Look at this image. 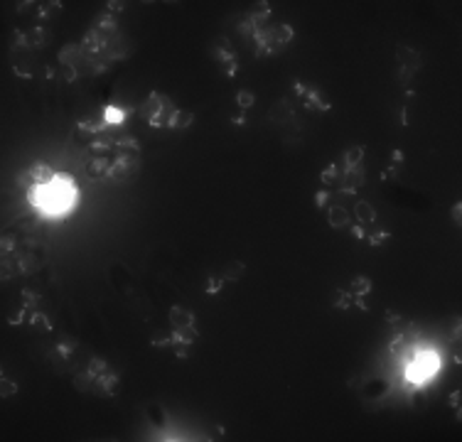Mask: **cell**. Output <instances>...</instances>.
<instances>
[{"instance_id": "1", "label": "cell", "mask_w": 462, "mask_h": 442, "mask_svg": "<svg viewBox=\"0 0 462 442\" xmlns=\"http://www.w3.org/2000/svg\"><path fill=\"white\" fill-rule=\"evenodd\" d=\"M175 110L177 108L172 106V101H170L168 96H162V94H150V96L140 103L138 116L148 125H153V128H165V125L170 123V116H172Z\"/></svg>"}, {"instance_id": "2", "label": "cell", "mask_w": 462, "mask_h": 442, "mask_svg": "<svg viewBox=\"0 0 462 442\" xmlns=\"http://www.w3.org/2000/svg\"><path fill=\"white\" fill-rule=\"evenodd\" d=\"M140 155H116L111 160V167L106 172V180L113 182H133L140 175Z\"/></svg>"}, {"instance_id": "3", "label": "cell", "mask_w": 462, "mask_h": 442, "mask_svg": "<svg viewBox=\"0 0 462 442\" xmlns=\"http://www.w3.org/2000/svg\"><path fill=\"white\" fill-rule=\"evenodd\" d=\"M49 182H55V172L44 165V162H35V165H30L25 172H20L17 187L25 189V192H30V189H35V187L49 184Z\"/></svg>"}, {"instance_id": "4", "label": "cell", "mask_w": 462, "mask_h": 442, "mask_svg": "<svg viewBox=\"0 0 462 442\" xmlns=\"http://www.w3.org/2000/svg\"><path fill=\"white\" fill-rule=\"evenodd\" d=\"M438 371V359H435L433 354L430 356H418V359H413L408 364V376H411V381H423V378H428V376H433Z\"/></svg>"}, {"instance_id": "5", "label": "cell", "mask_w": 462, "mask_h": 442, "mask_svg": "<svg viewBox=\"0 0 462 442\" xmlns=\"http://www.w3.org/2000/svg\"><path fill=\"white\" fill-rule=\"evenodd\" d=\"M170 319H172V329H184V327H195V315L184 307H172L170 310Z\"/></svg>"}, {"instance_id": "6", "label": "cell", "mask_w": 462, "mask_h": 442, "mask_svg": "<svg viewBox=\"0 0 462 442\" xmlns=\"http://www.w3.org/2000/svg\"><path fill=\"white\" fill-rule=\"evenodd\" d=\"M192 123H195V113L177 108L175 113H172V116H170L168 128H172V130H184V128H189Z\"/></svg>"}, {"instance_id": "7", "label": "cell", "mask_w": 462, "mask_h": 442, "mask_svg": "<svg viewBox=\"0 0 462 442\" xmlns=\"http://www.w3.org/2000/svg\"><path fill=\"white\" fill-rule=\"evenodd\" d=\"M113 150H116V155L121 152V155H140V143L135 138H118L113 140Z\"/></svg>"}, {"instance_id": "8", "label": "cell", "mask_w": 462, "mask_h": 442, "mask_svg": "<svg viewBox=\"0 0 462 442\" xmlns=\"http://www.w3.org/2000/svg\"><path fill=\"white\" fill-rule=\"evenodd\" d=\"M327 219H330V224H332L335 229H342V226H347V224H349V211H347L344 207H330Z\"/></svg>"}, {"instance_id": "9", "label": "cell", "mask_w": 462, "mask_h": 442, "mask_svg": "<svg viewBox=\"0 0 462 442\" xmlns=\"http://www.w3.org/2000/svg\"><path fill=\"white\" fill-rule=\"evenodd\" d=\"M108 167H111V160H106V157H98V155H96L94 160H89L86 172H89V175H94V177H106Z\"/></svg>"}, {"instance_id": "10", "label": "cell", "mask_w": 462, "mask_h": 442, "mask_svg": "<svg viewBox=\"0 0 462 442\" xmlns=\"http://www.w3.org/2000/svg\"><path fill=\"white\" fill-rule=\"evenodd\" d=\"M123 121H126V110L123 108H118V106H106L103 108V123L108 128L111 125H121Z\"/></svg>"}, {"instance_id": "11", "label": "cell", "mask_w": 462, "mask_h": 442, "mask_svg": "<svg viewBox=\"0 0 462 442\" xmlns=\"http://www.w3.org/2000/svg\"><path fill=\"white\" fill-rule=\"evenodd\" d=\"M354 211H357L359 224H374V221H376V211H374V207H371L369 202H357Z\"/></svg>"}, {"instance_id": "12", "label": "cell", "mask_w": 462, "mask_h": 442, "mask_svg": "<svg viewBox=\"0 0 462 442\" xmlns=\"http://www.w3.org/2000/svg\"><path fill=\"white\" fill-rule=\"evenodd\" d=\"M197 337H199V332L195 327H184V329H172V339L175 342H182V344H192Z\"/></svg>"}, {"instance_id": "13", "label": "cell", "mask_w": 462, "mask_h": 442, "mask_svg": "<svg viewBox=\"0 0 462 442\" xmlns=\"http://www.w3.org/2000/svg\"><path fill=\"white\" fill-rule=\"evenodd\" d=\"M297 91H300V94H305V98H308V106H312V108H317V110H327V108H330V103H327V101L317 98L315 94H312V91H305L300 84H297Z\"/></svg>"}, {"instance_id": "14", "label": "cell", "mask_w": 462, "mask_h": 442, "mask_svg": "<svg viewBox=\"0 0 462 442\" xmlns=\"http://www.w3.org/2000/svg\"><path fill=\"white\" fill-rule=\"evenodd\" d=\"M362 155H364V148H351V150L344 152V165H347V170H354V167L359 165V160H362Z\"/></svg>"}, {"instance_id": "15", "label": "cell", "mask_w": 462, "mask_h": 442, "mask_svg": "<svg viewBox=\"0 0 462 442\" xmlns=\"http://www.w3.org/2000/svg\"><path fill=\"white\" fill-rule=\"evenodd\" d=\"M371 290V280H369V278H357V280H354V295H359V297H364L366 292Z\"/></svg>"}, {"instance_id": "16", "label": "cell", "mask_w": 462, "mask_h": 442, "mask_svg": "<svg viewBox=\"0 0 462 442\" xmlns=\"http://www.w3.org/2000/svg\"><path fill=\"white\" fill-rule=\"evenodd\" d=\"M241 273H243V263H231L229 268H226V273H224V280H238L241 278Z\"/></svg>"}, {"instance_id": "17", "label": "cell", "mask_w": 462, "mask_h": 442, "mask_svg": "<svg viewBox=\"0 0 462 442\" xmlns=\"http://www.w3.org/2000/svg\"><path fill=\"white\" fill-rule=\"evenodd\" d=\"M30 324H32V327L37 324V327H42V329H52V324H49V322H47V317H44V315H40V312H32V315H30Z\"/></svg>"}, {"instance_id": "18", "label": "cell", "mask_w": 462, "mask_h": 442, "mask_svg": "<svg viewBox=\"0 0 462 442\" xmlns=\"http://www.w3.org/2000/svg\"><path fill=\"white\" fill-rule=\"evenodd\" d=\"M236 101H238V106H241V108H251V106H253V94H249V91H241Z\"/></svg>"}, {"instance_id": "19", "label": "cell", "mask_w": 462, "mask_h": 442, "mask_svg": "<svg viewBox=\"0 0 462 442\" xmlns=\"http://www.w3.org/2000/svg\"><path fill=\"white\" fill-rule=\"evenodd\" d=\"M13 393H17V386L10 383V378H3V398H10Z\"/></svg>"}, {"instance_id": "20", "label": "cell", "mask_w": 462, "mask_h": 442, "mask_svg": "<svg viewBox=\"0 0 462 442\" xmlns=\"http://www.w3.org/2000/svg\"><path fill=\"white\" fill-rule=\"evenodd\" d=\"M222 283H224V278H211L209 285H207V292H219L222 288Z\"/></svg>"}, {"instance_id": "21", "label": "cell", "mask_w": 462, "mask_h": 442, "mask_svg": "<svg viewBox=\"0 0 462 442\" xmlns=\"http://www.w3.org/2000/svg\"><path fill=\"white\" fill-rule=\"evenodd\" d=\"M13 248H15V241L10 238V236H5V238H3V253L8 256V253H10Z\"/></svg>"}, {"instance_id": "22", "label": "cell", "mask_w": 462, "mask_h": 442, "mask_svg": "<svg viewBox=\"0 0 462 442\" xmlns=\"http://www.w3.org/2000/svg\"><path fill=\"white\" fill-rule=\"evenodd\" d=\"M384 238H389V234H376V236H371V238H369V243H371V246H378V243H381Z\"/></svg>"}, {"instance_id": "23", "label": "cell", "mask_w": 462, "mask_h": 442, "mask_svg": "<svg viewBox=\"0 0 462 442\" xmlns=\"http://www.w3.org/2000/svg\"><path fill=\"white\" fill-rule=\"evenodd\" d=\"M452 219H455V224H460V219H462V207H460V204H455V207H452Z\"/></svg>"}, {"instance_id": "24", "label": "cell", "mask_w": 462, "mask_h": 442, "mask_svg": "<svg viewBox=\"0 0 462 442\" xmlns=\"http://www.w3.org/2000/svg\"><path fill=\"white\" fill-rule=\"evenodd\" d=\"M450 403H452V405H455V408H457V405H460V391H455V393H452V396H450Z\"/></svg>"}, {"instance_id": "25", "label": "cell", "mask_w": 462, "mask_h": 442, "mask_svg": "<svg viewBox=\"0 0 462 442\" xmlns=\"http://www.w3.org/2000/svg\"><path fill=\"white\" fill-rule=\"evenodd\" d=\"M108 10H123V3H108Z\"/></svg>"}]
</instances>
